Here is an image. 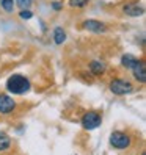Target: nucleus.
Here are the masks:
<instances>
[{
    "mask_svg": "<svg viewBox=\"0 0 146 155\" xmlns=\"http://www.w3.org/2000/svg\"><path fill=\"white\" fill-rule=\"evenodd\" d=\"M32 88L30 80L22 74H13L6 80V91L13 96H22L27 94Z\"/></svg>",
    "mask_w": 146,
    "mask_h": 155,
    "instance_id": "nucleus-1",
    "label": "nucleus"
},
{
    "mask_svg": "<svg viewBox=\"0 0 146 155\" xmlns=\"http://www.w3.org/2000/svg\"><path fill=\"white\" fill-rule=\"evenodd\" d=\"M108 89L110 93L115 94V96H127L134 91V85L131 80L127 78H123V77H115L110 80L108 83Z\"/></svg>",
    "mask_w": 146,
    "mask_h": 155,
    "instance_id": "nucleus-2",
    "label": "nucleus"
},
{
    "mask_svg": "<svg viewBox=\"0 0 146 155\" xmlns=\"http://www.w3.org/2000/svg\"><path fill=\"white\" fill-rule=\"evenodd\" d=\"M110 146L115 149H120V150L129 149L132 146V138H131L129 133L121 132V130H115L110 135Z\"/></svg>",
    "mask_w": 146,
    "mask_h": 155,
    "instance_id": "nucleus-3",
    "label": "nucleus"
},
{
    "mask_svg": "<svg viewBox=\"0 0 146 155\" xmlns=\"http://www.w3.org/2000/svg\"><path fill=\"white\" fill-rule=\"evenodd\" d=\"M80 124L85 130H94L97 127H101L102 124V114L99 111H94V110H90L87 111L80 119Z\"/></svg>",
    "mask_w": 146,
    "mask_h": 155,
    "instance_id": "nucleus-4",
    "label": "nucleus"
},
{
    "mask_svg": "<svg viewBox=\"0 0 146 155\" xmlns=\"http://www.w3.org/2000/svg\"><path fill=\"white\" fill-rule=\"evenodd\" d=\"M17 102L8 96L6 93H0V114L2 116H11L17 111Z\"/></svg>",
    "mask_w": 146,
    "mask_h": 155,
    "instance_id": "nucleus-5",
    "label": "nucleus"
},
{
    "mask_svg": "<svg viewBox=\"0 0 146 155\" xmlns=\"http://www.w3.org/2000/svg\"><path fill=\"white\" fill-rule=\"evenodd\" d=\"M131 72H132L135 81H138V83H144L146 81V66L141 58H137V61L131 68Z\"/></svg>",
    "mask_w": 146,
    "mask_h": 155,
    "instance_id": "nucleus-6",
    "label": "nucleus"
},
{
    "mask_svg": "<svg viewBox=\"0 0 146 155\" xmlns=\"http://www.w3.org/2000/svg\"><path fill=\"white\" fill-rule=\"evenodd\" d=\"M82 28L83 30H88L91 33H104L107 30V27L104 22L101 21H96V19H87L83 21V24H82Z\"/></svg>",
    "mask_w": 146,
    "mask_h": 155,
    "instance_id": "nucleus-7",
    "label": "nucleus"
},
{
    "mask_svg": "<svg viewBox=\"0 0 146 155\" xmlns=\"http://www.w3.org/2000/svg\"><path fill=\"white\" fill-rule=\"evenodd\" d=\"M123 13L129 17H140L144 14V8H143V5L137 3V2H131L123 6Z\"/></svg>",
    "mask_w": 146,
    "mask_h": 155,
    "instance_id": "nucleus-8",
    "label": "nucleus"
},
{
    "mask_svg": "<svg viewBox=\"0 0 146 155\" xmlns=\"http://www.w3.org/2000/svg\"><path fill=\"white\" fill-rule=\"evenodd\" d=\"M88 71H90V74H93L96 77H101V75L105 74L107 68H105L104 61H101V60H91L90 64H88Z\"/></svg>",
    "mask_w": 146,
    "mask_h": 155,
    "instance_id": "nucleus-9",
    "label": "nucleus"
},
{
    "mask_svg": "<svg viewBox=\"0 0 146 155\" xmlns=\"http://www.w3.org/2000/svg\"><path fill=\"white\" fill-rule=\"evenodd\" d=\"M13 147V141L5 132H0V152H6Z\"/></svg>",
    "mask_w": 146,
    "mask_h": 155,
    "instance_id": "nucleus-10",
    "label": "nucleus"
},
{
    "mask_svg": "<svg viewBox=\"0 0 146 155\" xmlns=\"http://www.w3.org/2000/svg\"><path fill=\"white\" fill-rule=\"evenodd\" d=\"M52 36H53V42L57 45H61L66 41V31H65V28H61V27H57V28L53 30Z\"/></svg>",
    "mask_w": 146,
    "mask_h": 155,
    "instance_id": "nucleus-11",
    "label": "nucleus"
},
{
    "mask_svg": "<svg viewBox=\"0 0 146 155\" xmlns=\"http://www.w3.org/2000/svg\"><path fill=\"white\" fill-rule=\"evenodd\" d=\"M135 61H137V57L131 55V53H124V55L121 57V66L126 68V69H131Z\"/></svg>",
    "mask_w": 146,
    "mask_h": 155,
    "instance_id": "nucleus-12",
    "label": "nucleus"
},
{
    "mask_svg": "<svg viewBox=\"0 0 146 155\" xmlns=\"http://www.w3.org/2000/svg\"><path fill=\"white\" fill-rule=\"evenodd\" d=\"M0 6L5 13H13L14 11V0H0Z\"/></svg>",
    "mask_w": 146,
    "mask_h": 155,
    "instance_id": "nucleus-13",
    "label": "nucleus"
},
{
    "mask_svg": "<svg viewBox=\"0 0 146 155\" xmlns=\"http://www.w3.org/2000/svg\"><path fill=\"white\" fill-rule=\"evenodd\" d=\"M90 0H69V6L71 8H83L88 5Z\"/></svg>",
    "mask_w": 146,
    "mask_h": 155,
    "instance_id": "nucleus-14",
    "label": "nucleus"
},
{
    "mask_svg": "<svg viewBox=\"0 0 146 155\" xmlns=\"http://www.w3.org/2000/svg\"><path fill=\"white\" fill-rule=\"evenodd\" d=\"M19 16H21V19L29 21V19H32V17H33V13L30 11V8H27V10H21Z\"/></svg>",
    "mask_w": 146,
    "mask_h": 155,
    "instance_id": "nucleus-15",
    "label": "nucleus"
},
{
    "mask_svg": "<svg viewBox=\"0 0 146 155\" xmlns=\"http://www.w3.org/2000/svg\"><path fill=\"white\" fill-rule=\"evenodd\" d=\"M16 2H17V6H19L21 10H27V8H30L33 0H16Z\"/></svg>",
    "mask_w": 146,
    "mask_h": 155,
    "instance_id": "nucleus-16",
    "label": "nucleus"
},
{
    "mask_svg": "<svg viewBox=\"0 0 146 155\" xmlns=\"http://www.w3.org/2000/svg\"><path fill=\"white\" fill-rule=\"evenodd\" d=\"M52 6H53V10H55V11H60L61 8H63V3H61V2H53Z\"/></svg>",
    "mask_w": 146,
    "mask_h": 155,
    "instance_id": "nucleus-17",
    "label": "nucleus"
}]
</instances>
